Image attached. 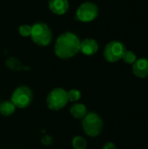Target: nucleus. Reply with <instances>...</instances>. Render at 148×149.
I'll list each match as a JSON object with an SVG mask.
<instances>
[{
    "mask_svg": "<svg viewBox=\"0 0 148 149\" xmlns=\"http://www.w3.org/2000/svg\"><path fill=\"white\" fill-rule=\"evenodd\" d=\"M80 39L72 32L62 33L56 40L54 52L59 58L67 59L80 52Z\"/></svg>",
    "mask_w": 148,
    "mask_h": 149,
    "instance_id": "obj_1",
    "label": "nucleus"
},
{
    "mask_svg": "<svg viewBox=\"0 0 148 149\" xmlns=\"http://www.w3.org/2000/svg\"><path fill=\"white\" fill-rule=\"evenodd\" d=\"M81 126L86 135L89 137H97L101 134L104 123L103 120L98 113L90 112L87 113V114L82 119Z\"/></svg>",
    "mask_w": 148,
    "mask_h": 149,
    "instance_id": "obj_2",
    "label": "nucleus"
},
{
    "mask_svg": "<svg viewBox=\"0 0 148 149\" xmlns=\"http://www.w3.org/2000/svg\"><path fill=\"white\" fill-rule=\"evenodd\" d=\"M31 38L38 45L46 46L50 45L52 40V31L47 24L37 23L31 26Z\"/></svg>",
    "mask_w": 148,
    "mask_h": 149,
    "instance_id": "obj_3",
    "label": "nucleus"
},
{
    "mask_svg": "<svg viewBox=\"0 0 148 149\" xmlns=\"http://www.w3.org/2000/svg\"><path fill=\"white\" fill-rule=\"evenodd\" d=\"M33 94L31 89L27 86H19L17 87L10 97V101L17 108L24 109L32 102Z\"/></svg>",
    "mask_w": 148,
    "mask_h": 149,
    "instance_id": "obj_4",
    "label": "nucleus"
},
{
    "mask_svg": "<svg viewBox=\"0 0 148 149\" xmlns=\"http://www.w3.org/2000/svg\"><path fill=\"white\" fill-rule=\"evenodd\" d=\"M69 102L67 92L60 87L51 90L46 97L47 107L52 111H58L64 108Z\"/></svg>",
    "mask_w": 148,
    "mask_h": 149,
    "instance_id": "obj_5",
    "label": "nucleus"
},
{
    "mask_svg": "<svg viewBox=\"0 0 148 149\" xmlns=\"http://www.w3.org/2000/svg\"><path fill=\"white\" fill-rule=\"evenodd\" d=\"M126 50V46L120 41H111L104 49V58L110 63H115L122 58L123 53Z\"/></svg>",
    "mask_w": 148,
    "mask_h": 149,
    "instance_id": "obj_6",
    "label": "nucleus"
},
{
    "mask_svg": "<svg viewBox=\"0 0 148 149\" xmlns=\"http://www.w3.org/2000/svg\"><path fill=\"white\" fill-rule=\"evenodd\" d=\"M99 15V7L92 2H85L79 5L76 16L78 19L84 23L93 21Z\"/></svg>",
    "mask_w": 148,
    "mask_h": 149,
    "instance_id": "obj_7",
    "label": "nucleus"
},
{
    "mask_svg": "<svg viewBox=\"0 0 148 149\" xmlns=\"http://www.w3.org/2000/svg\"><path fill=\"white\" fill-rule=\"evenodd\" d=\"M133 74L140 79H144L148 76V59L141 58L137 59L133 64Z\"/></svg>",
    "mask_w": 148,
    "mask_h": 149,
    "instance_id": "obj_8",
    "label": "nucleus"
},
{
    "mask_svg": "<svg viewBox=\"0 0 148 149\" xmlns=\"http://www.w3.org/2000/svg\"><path fill=\"white\" fill-rule=\"evenodd\" d=\"M99 50V44L93 38H85L80 43V52L86 55L92 56Z\"/></svg>",
    "mask_w": 148,
    "mask_h": 149,
    "instance_id": "obj_9",
    "label": "nucleus"
},
{
    "mask_svg": "<svg viewBox=\"0 0 148 149\" xmlns=\"http://www.w3.org/2000/svg\"><path fill=\"white\" fill-rule=\"evenodd\" d=\"M50 10L56 15H64L69 9L68 0H50Z\"/></svg>",
    "mask_w": 148,
    "mask_h": 149,
    "instance_id": "obj_10",
    "label": "nucleus"
},
{
    "mask_svg": "<svg viewBox=\"0 0 148 149\" xmlns=\"http://www.w3.org/2000/svg\"><path fill=\"white\" fill-rule=\"evenodd\" d=\"M87 113L86 107L82 103H75L70 108V113L75 119H83Z\"/></svg>",
    "mask_w": 148,
    "mask_h": 149,
    "instance_id": "obj_11",
    "label": "nucleus"
},
{
    "mask_svg": "<svg viewBox=\"0 0 148 149\" xmlns=\"http://www.w3.org/2000/svg\"><path fill=\"white\" fill-rule=\"evenodd\" d=\"M16 107L10 100H3L0 102V113L3 116L8 117L14 113Z\"/></svg>",
    "mask_w": 148,
    "mask_h": 149,
    "instance_id": "obj_12",
    "label": "nucleus"
},
{
    "mask_svg": "<svg viewBox=\"0 0 148 149\" xmlns=\"http://www.w3.org/2000/svg\"><path fill=\"white\" fill-rule=\"evenodd\" d=\"M72 144L74 149H86L87 148L86 140L82 136H75L72 139Z\"/></svg>",
    "mask_w": 148,
    "mask_h": 149,
    "instance_id": "obj_13",
    "label": "nucleus"
},
{
    "mask_svg": "<svg viewBox=\"0 0 148 149\" xmlns=\"http://www.w3.org/2000/svg\"><path fill=\"white\" fill-rule=\"evenodd\" d=\"M121 59H123V61L126 64H133L137 60V57L133 52L126 50L125 52L123 53Z\"/></svg>",
    "mask_w": 148,
    "mask_h": 149,
    "instance_id": "obj_14",
    "label": "nucleus"
},
{
    "mask_svg": "<svg viewBox=\"0 0 148 149\" xmlns=\"http://www.w3.org/2000/svg\"><path fill=\"white\" fill-rule=\"evenodd\" d=\"M6 65L12 71H19L22 68L20 61H18L15 58H9L6 61Z\"/></svg>",
    "mask_w": 148,
    "mask_h": 149,
    "instance_id": "obj_15",
    "label": "nucleus"
},
{
    "mask_svg": "<svg viewBox=\"0 0 148 149\" xmlns=\"http://www.w3.org/2000/svg\"><path fill=\"white\" fill-rule=\"evenodd\" d=\"M67 97L68 100L71 102H77L81 98V93L78 89H71L67 92Z\"/></svg>",
    "mask_w": 148,
    "mask_h": 149,
    "instance_id": "obj_16",
    "label": "nucleus"
},
{
    "mask_svg": "<svg viewBox=\"0 0 148 149\" xmlns=\"http://www.w3.org/2000/svg\"><path fill=\"white\" fill-rule=\"evenodd\" d=\"M18 32L22 37H29L31 34V26L29 24L20 25L18 28Z\"/></svg>",
    "mask_w": 148,
    "mask_h": 149,
    "instance_id": "obj_17",
    "label": "nucleus"
},
{
    "mask_svg": "<svg viewBox=\"0 0 148 149\" xmlns=\"http://www.w3.org/2000/svg\"><path fill=\"white\" fill-rule=\"evenodd\" d=\"M41 141H42V144H44V146H50L53 143V139L50 135H44L42 138Z\"/></svg>",
    "mask_w": 148,
    "mask_h": 149,
    "instance_id": "obj_18",
    "label": "nucleus"
},
{
    "mask_svg": "<svg viewBox=\"0 0 148 149\" xmlns=\"http://www.w3.org/2000/svg\"><path fill=\"white\" fill-rule=\"evenodd\" d=\"M102 149H118V148H117L116 145H115L113 142L109 141V142H106V143L104 145V147H103V148Z\"/></svg>",
    "mask_w": 148,
    "mask_h": 149,
    "instance_id": "obj_19",
    "label": "nucleus"
},
{
    "mask_svg": "<svg viewBox=\"0 0 148 149\" xmlns=\"http://www.w3.org/2000/svg\"><path fill=\"white\" fill-rule=\"evenodd\" d=\"M0 102H1V101H0Z\"/></svg>",
    "mask_w": 148,
    "mask_h": 149,
    "instance_id": "obj_20",
    "label": "nucleus"
}]
</instances>
